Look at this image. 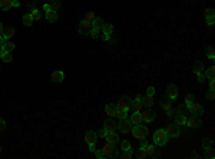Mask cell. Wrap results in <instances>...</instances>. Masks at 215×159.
<instances>
[{
	"label": "cell",
	"instance_id": "58",
	"mask_svg": "<svg viewBox=\"0 0 215 159\" xmlns=\"http://www.w3.org/2000/svg\"><path fill=\"white\" fill-rule=\"evenodd\" d=\"M43 10H45V12L50 10V7H49V3H45V6H43Z\"/></svg>",
	"mask_w": 215,
	"mask_h": 159
},
{
	"label": "cell",
	"instance_id": "28",
	"mask_svg": "<svg viewBox=\"0 0 215 159\" xmlns=\"http://www.w3.org/2000/svg\"><path fill=\"white\" fill-rule=\"evenodd\" d=\"M205 78L210 80H214L215 78V66H211V67H208L205 72Z\"/></svg>",
	"mask_w": 215,
	"mask_h": 159
},
{
	"label": "cell",
	"instance_id": "9",
	"mask_svg": "<svg viewBox=\"0 0 215 159\" xmlns=\"http://www.w3.org/2000/svg\"><path fill=\"white\" fill-rule=\"evenodd\" d=\"M189 108H191L192 115H195V116H202V115L205 113V109H204V106H202L201 103H196V100L194 103H191V105H189Z\"/></svg>",
	"mask_w": 215,
	"mask_h": 159
},
{
	"label": "cell",
	"instance_id": "40",
	"mask_svg": "<svg viewBox=\"0 0 215 159\" xmlns=\"http://www.w3.org/2000/svg\"><path fill=\"white\" fill-rule=\"evenodd\" d=\"M32 16H33V19H35V20H40V19H42V13H40L38 9L32 10Z\"/></svg>",
	"mask_w": 215,
	"mask_h": 159
},
{
	"label": "cell",
	"instance_id": "20",
	"mask_svg": "<svg viewBox=\"0 0 215 159\" xmlns=\"http://www.w3.org/2000/svg\"><path fill=\"white\" fill-rule=\"evenodd\" d=\"M129 121L133 123V125H138V123H140L142 122V115H140V110H133V113H132V116Z\"/></svg>",
	"mask_w": 215,
	"mask_h": 159
},
{
	"label": "cell",
	"instance_id": "50",
	"mask_svg": "<svg viewBox=\"0 0 215 159\" xmlns=\"http://www.w3.org/2000/svg\"><path fill=\"white\" fill-rule=\"evenodd\" d=\"M210 16H214V9H206L205 10V17H210Z\"/></svg>",
	"mask_w": 215,
	"mask_h": 159
},
{
	"label": "cell",
	"instance_id": "37",
	"mask_svg": "<svg viewBox=\"0 0 215 159\" xmlns=\"http://www.w3.org/2000/svg\"><path fill=\"white\" fill-rule=\"evenodd\" d=\"M122 149H123V152H125V150H131L132 152L131 142H129V140H122Z\"/></svg>",
	"mask_w": 215,
	"mask_h": 159
},
{
	"label": "cell",
	"instance_id": "34",
	"mask_svg": "<svg viewBox=\"0 0 215 159\" xmlns=\"http://www.w3.org/2000/svg\"><path fill=\"white\" fill-rule=\"evenodd\" d=\"M212 145H214L212 138H204V140H202V148H211Z\"/></svg>",
	"mask_w": 215,
	"mask_h": 159
},
{
	"label": "cell",
	"instance_id": "30",
	"mask_svg": "<svg viewBox=\"0 0 215 159\" xmlns=\"http://www.w3.org/2000/svg\"><path fill=\"white\" fill-rule=\"evenodd\" d=\"M135 156L139 159H145V158H148V154H146V150L144 149V148H139V149L135 152Z\"/></svg>",
	"mask_w": 215,
	"mask_h": 159
},
{
	"label": "cell",
	"instance_id": "4",
	"mask_svg": "<svg viewBox=\"0 0 215 159\" xmlns=\"http://www.w3.org/2000/svg\"><path fill=\"white\" fill-rule=\"evenodd\" d=\"M103 154H105V158H109V159H115L119 156V154H118V149L115 148V145H112V143H106V145L102 148Z\"/></svg>",
	"mask_w": 215,
	"mask_h": 159
},
{
	"label": "cell",
	"instance_id": "13",
	"mask_svg": "<svg viewBox=\"0 0 215 159\" xmlns=\"http://www.w3.org/2000/svg\"><path fill=\"white\" fill-rule=\"evenodd\" d=\"M103 129L106 131V133H112V132H115L118 129V125L112 121V117H111V119H106V121L103 122Z\"/></svg>",
	"mask_w": 215,
	"mask_h": 159
},
{
	"label": "cell",
	"instance_id": "26",
	"mask_svg": "<svg viewBox=\"0 0 215 159\" xmlns=\"http://www.w3.org/2000/svg\"><path fill=\"white\" fill-rule=\"evenodd\" d=\"M0 7L3 10H10L13 7V2L12 0H0Z\"/></svg>",
	"mask_w": 215,
	"mask_h": 159
},
{
	"label": "cell",
	"instance_id": "47",
	"mask_svg": "<svg viewBox=\"0 0 215 159\" xmlns=\"http://www.w3.org/2000/svg\"><path fill=\"white\" fill-rule=\"evenodd\" d=\"M146 95H148V96H154V95H155V88H154V86H149V88L146 89Z\"/></svg>",
	"mask_w": 215,
	"mask_h": 159
},
{
	"label": "cell",
	"instance_id": "29",
	"mask_svg": "<svg viewBox=\"0 0 215 159\" xmlns=\"http://www.w3.org/2000/svg\"><path fill=\"white\" fill-rule=\"evenodd\" d=\"M3 36H5L6 40H9V39H12L14 36V29L13 27H6L5 32H3Z\"/></svg>",
	"mask_w": 215,
	"mask_h": 159
},
{
	"label": "cell",
	"instance_id": "42",
	"mask_svg": "<svg viewBox=\"0 0 215 159\" xmlns=\"http://www.w3.org/2000/svg\"><path fill=\"white\" fill-rule=\"evenodd\" d=\"M2 60L6 62V63L12 62V53H5V55H3V57H2Z\"/></svg>",
	"mask_w": 215,
	"mask_h": 159
},
{
	"label": "cell",
	"instance_id": "46",
	"mask_svg": "<svg viewBox=\"0 0 215 159\" xmlns=\"http://www.w3.org/2000/svg\"><path fill=\"white\" fill-rule=\"evenodd\" d=\"M132 156H133V155H132L131 150H125V152H123V155H122V158H123V159H131Z\"/></svg>",
	"mask_w": 215,
	"mask_h": 159
},
{
	"label": "cell",
	"instance_id": "25",
	"mask_svg": "<svg viewBox=\"0 0 215 159\" xmlns=\"http://www.w3.org/2000/svg\"><path fill=\"white\" fill-rule=\"evenodd\" d=\"M2 49H3V52H5V53H12V52H13V49H14V45L12 42H9V40H5V43H3Z\"/></svg>",
	"mask_w": 215,
	"mask_h": 159
},
{
	"label": "cell",
	"instance_id": "63",
	"mask_svg": "<svg viewBox=\"0 0 215 159\" xmlns=\"http://www.w3.org/2000/svg\"><path fill=\"white\" fill-rule=\"evenodd\" d=\"M50 2H53V0H49V3H50Z\"/></svg>",
	"mask_w": 215,
	"mask_h": 159
},
{
	"label": "cell",
	"instance_id": "43",
	"mask_svg": "<svg viewBox=\"0 0 215 159\" xmlns=\"http://www.w3.org/2000/svg\"><path fill=\"white\" fill-rule=\"evenodd\" d=\"M116 116L119 117V119H126V110H118Z\"/></svg>",
	"mask_w": 215,
	"mask_h": 159
},
{
	"label": "cell",
	"instance_id": "41",
	"mask_svg": "<svg viewBox=\"0 0 215 159\" xmlns=\"http://www.w3.org/2000/svg\"><path fill=\"white\" fill-rule=\"evenodd\" d=\"M162 108L165 110H169V109L172 108V100H166V102H162Z\"/></svg>",
	"mask_w": 215,
	"mask_h": 159
},
{
	"label": "cell",
	"instance_id": "49",
	"mask_svg": "<svg viewBox=\"0 0 215 159\" xmlns=\"http://www.w3.org/2000/svg\"><path fill=\"white\" fill-rule=\"evenodd\" d=\"M196 79H198V82H199V83H202V82H205V75H204V73H198V75H196Z\"/></svg>",
	"mask_w": 215,
	"mask_h": 159
},
{
	"label": "cell",
	"instance_id": "23",
	"mask_svg": "<svg viewBox=\"0 0 215 159\" xmlns=\"http://www.w3.org/2000/svg\"><path fill=\"white\" fill-rule=\"evenodd\" d=\"M204 70H205L204 63H202L201 60L195 62V65H194V73H195V75H198V73H204Z\"/></svg>",
	"mask_w": 215,
	"mask_h": 159
},
{
	"label": "cell",
	"instance_id": "57",
	"mask_svg": "<svg viewBox=\"0 0 215 159\" xmlns=\"http://www.w3.org/2000/svg\"><path fill=\"white\" fill-rule=\"evenodd\" d=\"M5 40H6V39H5V36H3V34H0V47L3 46V43H5Z\"/></svg>",
	"mask_w": 215,
	"mask_h": 159
},
{
	"label": "cell",
	"instance_id": "2",
	"mask_svg": "<svg viewBox=\"0 0 215 159\" xmlns=\"http://www.w3.org/2000/svg\"><path fill=\"white\" fill-rule=\"evenodd\" d=\"M85 140H86V143L89 145V150H90V152H95V149H96V142H98V133L93 131H88L86 135H85Z\"/></svg>",
	"mask_w": 215,
	"mask_h": 159
},
{
	"label": "cell",
	"instance_id": "56",
	"mask_svg": "<svg viewBox=\"0 0 215 159\" xmlns=\"http://www.w3.org/2000/svg\"><path fill=\"white\" fill-rule=\"evenodd\" d=\"M210 89L215 90V82H214V80H210Z\"/></svg>",
	"mask_w": 215,
	"mask_h": 159
},
{
	"label": "cell",
	"instance_id": "17",
	"mask_svg": "<svg viewBox=\"0 0 215 159\" xmlns=\"http://www.w3.org/2000/svg\"><path fill=\"white\" fill-rule=\"evenodd\" d=\"M144 108V105H142V96H136L135 100H132L131 102V109H133V110H140V109Z\"/></svg>",
	"mask_w": 215,
	"mask_h": 159
},
{
	"label": "cell",
	"instance_id": "38",
	"mask_svg": "<svg viewBox=\"0 0 215 159\" xmlns=\"http://www.w3.org/2000/svg\"><path fill=\"white\" fill-rule=\"evenodd\" d=\"M195 102V96L192 93H188V95H185V103L187 105H191V103H194Z\"/></svg>",
	"mask_w": 215,
	"mask_h": 159
},
{
	"label": "cell",
	"instance_id": "19",
	"mask_svg": "<svg viewBox=\"0 0 215 159\" xmlns=\"http://www.w3.org/2000/svg\"><path fill=\"white\" fill-rule=\"evenodd\" d=\"M63 79H65V73H63V72H60V70H55V72L52 73V80H53V82L60 83Z\"/></svg>",
	"mask_w": 215,
	"mask_h": 159
},
{
	"label": "cell",
	"instance_id": "21",
	"mask_svg": "<svg viewBox=\"0 0 215 159\" xmlns=\"http://www.w3.org/2000/svg\"><path fill=\"white\" fill-rule=\"evenodd\" d=\"M142 105H144L146 109H151L152 105H154V96H148V95L144 96V98H142Z\"/></svg>",
	"mask_w": 215,
	"mask_h": 159
},
{
	"label": "cell",
	"instance_id": "54",
	"mask_svg": "<svg viewBox=\"0 0 215 159\" xmlns=\"http://www.w3.org/2000/svg\"><path fill=\"white\" fill-rule=\"evenodd\" d=\"M90 36L93 39H96V38H99V33H98V30L96 29H92V32H90Z\"/></svg>",
	"mask_w": 215,
	"mask_h": 159
},
{
	"label": "cell",
	"instance_id": "48",
	"mask_svg": "<svg viewBox=\"0 0 215 159\" xmlns=\"http://www.w3.org/2000/svg\"><path fill=\"white\" fill-rule=\"evenodd\" d=\"M95 154H96V156H98L99 159L105 158V154H103V150H102V149H95Z\"/></svg>",
	"mask_w": 215,
	"mask_h": 159
},
{
	"label": "cell",
	"instance_id": "32",
	"mask_svg": "<svg viewBox=\"0 0 215 159\" xmlns=\"http://www.w3.org/2000/svg\"><path fill=\"white\" fill-rule=\"evenodd\" d=\"M204 156L206 159H214V150H212V146L211 148H204Z\"/></svg>",
	"mask_w": 215,
	"mask_h": 159
},
{
	"label": "cell",
	"instance_id": "12",
	"mask_svg": "<svg viewBox=\"0 0 215 159\" xmlns=\"http://www.w3.org/2000/svg\"><path fill=\"white\" fill-rule=\"evenodd\" d=\"M201 116H195V115H191L189 117H187V125L189 128H199L201 126Z\"/></svg>",
	"mask_w": 215,
	"mask_h": 159
},
{
	"label": "cell",
	"instance_id": "33",
	"mask_svg": "<svg viewBox=\"0 0 215 159\" xmlns=\"http://www.w3.org/2000/svg\"><path fill=\"white\" fill-rule=\"evenodd\" d=\"M102 30H103V34H112L113 33V26L112 24H103V27H102Z\"/></svg>",
	"mask_w": 215,
	"mask_h": 159
},
{
	"label": "cell",
	"instance_id": "16",
	"mask_svg": "<svg viewBox=\"0 0 215 159\" xmlns=\"http://www.w3.org/2000/svg\"><path fill=\"white\" fill-rule=\"evenodd\" d=\"M105 112H106V115L109 117H115L116 116V112H118L116 105H112V103L106 105V106H105Z\"/></svg>",
	"mask_w": 215,
	"mask_h": 159
},
{
	"label": "cell",
	"instance_id": "45",
	"mask_svg": "<svg viewBox=\"0 0 215 159\" xmlns=\"http://www.w3.org/2000/svg\"><path fill=\"white\" fill-rule=\"evenodd\" d=\"M214 20H215L214 16H210V17H205V23L208 24V26H212V24H214Z\"/></svg>",
	"mask_w": 215,
	"mask_h": 159
},
{
	"label": "cell",
	"instance_id": "52",
	"mask_svg": "<svg viewBox=\"0 0 215 159\" xmlns=\"http://www.w3.org/2000/svg\"><path fill=\"white\" fill-rule=\"evenodd\" d=\"M140 140V148H144V149H145L146 146H148V140L145 139V138H144V139H139Z\"/></svg>",
	"mask_w": 215,
	"mask_h": 159
},
{
	"label": "cell",
	"instance_id": "44",
	"mask_svg": "<svg viewBox=\"0 0 215 159\" xmlns=\"http://www.w3.org/2000/svg\"><path fill=\"white\" fill-rule=\"evenodd\" d=\"M205 96H206V99H208V100H214V98H215V90H211V89H210V92H208V93H205Z\"/></svg>",
	"mask_w": 215,
	"mask_h": 159
},
{
	"label": "cell",
	"instance_id": "64",
	"mask_svg": "<svg viewBox=\"0 0 215 159\" xmlns=\"http://www.w3.org/2000/svg\"><path fill=\"white\" fill-rule=\"evenodd\" d=\"M0 150H2V148H0Z\"/></svg>",
	"mask_w": 215,
	"mask_h": 159
},
{
	"label": "cell",
	"instance_id": "61",
	"mask_svg": "<svg viewBox=\"0 0 215 159\" xmlns=\"http://www.w3.org/2000/svg\"><path fill=\"white\" fill-rule=\"evenodd\" d=\"M3 55H5V52H3V49H2V47H0V59H2V57H3Z\"/></svg>",
	"mask_w": 215,
	"mask_h": 159
},
{
	"label": "cell",
	"instance_id": "36",
	"mask_svg": "<svg viewBox=\"0 0 215 159\" xmlns=\"http://www.w3.org/2000/svg\"><path fill=\"white\" fill-rule=\"evenodd\" d=\"M206 56H208V59H211V60L215 59V52H214V47L212 46L206 47Z\"/></svg>",
	"mask_w": 215,
	"mask_h": 159
},
{
	"label": "cell",
	"instance_id": "62",
	"mask_svg": "<svg viewBox=\"0 0 215 159\" xmlns=\"http://www.w3.org/2000/svg\"><path fill=\"white\" fill-rule=\"evenodd\" d=\"M12 2H17V0H12Z\"/></svg>",
	"mask_w": 215,
	"mask_h": 159
},
{
	"label": "cell",
	"instance_id": "14",
	"mask_svg": "<svg viewBox=\"0 0 215 159\" xmlns=\"http://www.w3.org/2000/svg\"><path fill=\"white\" fill-rule=\"evenodd\" d=\"M140 115H142V121L148 122V123L154 122V121H155V117H156V112L151 110V109H146L145 112H142Z\"/></svg>",
	"mask_w": 215,
	"mask_h": 159
},
{
	"label": "cell",
	"instance_id": "5",
	"mask_svg": "<svg viewBox=\"0 0 215 159\" xmlns=\"http://www.w3.org/2000/svg\"><path fill=\"white\" fill-rule=\"evenodd\" d=\"M146 154H148V158H152V159H158L161 156V146L158 145H148L145 148Z\"/></svg>",
	"mask_w": 215,
	"mask_h": 159
},
{
	"label": "cell",
	"instance_id": "8",
	"mask_svg": "<svg viewBox=\"0 0 215 159\" xmlns=\"http://www.w3.org/2000/svg\"><path fill=\"white\" fill-rule=\"evenodd\" d=\"M132 126H133V123H132L131 121H128V119H121V122L118 123V129H119V132H122V133L131 132Z\"/></svg>",
	"mask_w": 215,
	"mask_h": 159
},
{
	"label": "cell",
	"instance_id": "55",
	"mask_svg": "<svg viewBox=\"0 0 215 159\" xmlns=\"http://www.w3.org/2000/svg\"><path fill=\"white\" fill-rule=\"evenodd\" d=\"M5 129H6V122H5V119L0 117V131H5Z\"/></svg>",
	"mask_w": 215,
	"mask_h": 159
},
{
	"label": "cell",
	"instance_id": "31",
	"mask_svg": "<svg viewBox=\"0 0 215 159\" xmlns=\"http://www.w3.org/2000/svg\"><path fill=\"white\" fill-rule=\"evenodd\" d=\"M92 24H93V29H96V30H99V29H102L103 27V20L100 19V17H96V19L92 22Z\"/></svg>",
	"mask_w": 215,
	"mask_h": 159
},
{
	"label": "cell",
	"instance_id": "22",
	"mask_svg": "<svg viewBox=\"0 0 215 159\" xmlns=\"http://www.w3.org/2000/svg\"><path fill=\"white\" fill-rule=\"evenodd\" d=\"M173 119H175V123H177L178 126H184V125H187V116H184V115H181V113L175 115Z\"/></svg>",
	"mask_w": 215,
	"mask_h": 159
},
{
	"label": "cell",
	"instance_id": "60",
	"mask_svg": "<svg viewBox=\"0 0 215 159\" xmlns=\"http://www.w3.org/2000/svg\"><path fill=\"white\" fill-rule=\"evenodd\" d=\"M3 32H5V27H3V24L0 23V34H3Z\"/></svg>",
	"mask_w": 215,
	"mask_h": 159
},
{
	"label": "cell",
	"instance_id": "7",
	"mask_svg": "<svg viewBox=\"0 0 215 159\" xmlns=\"http://www.w3.org/2000/svg\"><path fill=\"white\" fill-rule=\"evenodd\" d=\"M131 98L129 96H122L119 100H118L116 103V108L118 110H126L128 112V109H131Z\"/></svg>",
	"mask_w": 215,
	"mask_h": 159
},
{
	"label": "cell",
	"instance_id": "18",
	"mask_svg": "<svg viewBox=\"0 0 215 159\" xmlns=\"http://www.w3.org/2000/svg\"><path fill=\"white\" fill-rule=\"evenodd\" d=\"M105 139H106L108 143H112V145H116L118 142H119V136L115 133V132H112V133H106V136H105Z\"/></svg>",
	"mask_w": 215,
	"mask_h": 159
},
{
	"label": "cell",
	"instance_id": "10",
	"mask_svg": "<svg viewBox=\"0 0 215 159\" xmlns=\"http://www.w3.org/2000/svg\"><path fill=\"white\" fill-rule=\"evenodd\" d=\"M166 96H168L169 100H173V99H177L178 98V95H179V92H178V88H177V85H168V88H166Z\"/></svg>",
	"mask_w": 215,
	"mask_h": 159
},
{
	"label": "cell",
	"instance_id": "53",
	"mask_svg": "<svg viewBox=\"0 0 215 159\" xmlns=\"http://www.w3.org/2000/svg\"><path fill=\"white\" fill-rule=\"evenodd\" d=\"M105 136H106V131L102 128V129L98 132V138H105Z\"/></svg>",
	"mask_w": 215,
	"mask_h": 159
},
{
	"label": "cell",
	"instance_id": "15",
	"mask_svg": "<svg viewBox=\"0 0 215 159\" xmlns=\"http://www.w3.org/2000/svg\"><path fill=\"white\" fill-rule=\"evenodd\" d=\"M178 113H181V115H184V116H187V117L192 115L191 108H189V105H187V103H182V105L178 106Z\"/></svg>",
	"mask_w": 215,
	"mask_h": 159
},
{
	"label": "cell",
	"instance_id": "11",
	"mask_svg": "<svg viewBox=\"0 0 215 159\" xmlns=\"http://www.w3.org/2000/svg\"><path fill=\"white\" fill-rule=\"evenodd\" d=\"M166 133H168L169 138H178V136L181 135V129L178 126L177 123H173V125H168V128L165 129Z\"/></svg>",
	"mask_w": 215,
	"mask_h": 159
},
{
	"label": "cell",
	"instance_id": "6",
	"mask_svg": "<svg viewBox=\"0 0 215 159\" xmlns=\"http://www.w3.org/2000/svg\"><path fill=\"white\" fill-rule=\"evenodd\" d=\"M92 29H93V24H92V22H89V20H82L79 23V33L80 34H85V36H88V34H90V32H92Z\"/></svg>",
	"mask_w": 215,
	"mask_h": 159
},
{
	"label": "cell",
	"instance_id": "1",
	"mask_svg": "<svg viewBox=\"0 0 215 159\" xmlns=\"http://www.w3.org/2000/svg\"><path fill=\"white\" fill-rule=\"evenodd\" d=\"M168 139H169V136L165 129H156V131H155V133H154V143L155 145L164 146V145H166Z\"/></svg>",
	"mask_w": 215,
	"mask_h": 159
},
{
	"label": "cell",
	"instance_id": "35",
	"mask_svg": "<svg viewBox=\"0 0 215 159\" xmlns=\"http://www.w3.org/2000/svg\"><path fill=\"white\" fill-rule=\"evenodd\" d=\"M49 7H50V10H53V12H57L59 7H60V3H59L57 0H53V2L49 3Z\"/></svg>",
	"mask_w": 215,
	"mask_h": 159
},
{
	"label": "cell",
	"instance_id": "3",
	"mask_svg": "<svg viewBox=\"0 0 215 159\" xmlns=\"http://www.w3.org/2000/svg\"><path fill=\"white\" fill-rule=\"evenodd\" d=\"M132 133H133V136H135L136 139H144V138H146L148 136V133H149V129L146 126H144V125H140V123H138V125H135V126H132Z\"/></svg>",
	"mask_w": 215,
	"mask_h": 159
},
{
	"label": "cell",
	"instance_id": "59",
	"mask_svg": "<svg viewBox=\"0 0 215 159\" xmlns=\"http://www.w3.org/2000/svg\"><path fill=\"white\" fill-rule=\"evenodd\" d=\"M19 6H20L19 0H17V2H13V7H19Z\"/></svg>",
	"mask_w": 215,
	"mask_h": 159
},
{
	"label": "cell",
	"instance_id": "51",
	"mask_svg": "<svg viewBox=\"0 0 215 159\" xmlns=\"http://www.w3.org/2000/svg\"><path fill=\"white\" fill-rule=\"evenodd\" d=\"M166 115H168L169 117H173V116H175V109L171 108L169 110H166Z\"/></svg>",
	"mask_w": 215,
	"mask_h": 159
},
{
	"label": "cell",
	"instance_id": "24",
	"mask_svg": "<svg viewBox=\"0 0 215 159\" xmlns=\"http://www.w3.org/2000/svg\"><path fill=\"white\" fill-rule=\"evenodd\" d=\"M46 19L49 20L50 23H55V22H57V12L47 10V12H46Z\"/></svg>",
	"mask_w": 215,
	"mask_h": 159
},
{
	"label": "cell",
	"instance_id": "27",
	"mask_svg": "<svg viewBox=\"0 0 215 159\" xmlns=\"http://www.w3.org/2000/svg\"><path fill=\"white\" fill-rule=\"evenodd\" d=\"M33 16H32V13H26V14H23V24L24 26H32V23H33Z\"/></svg>",
	"mask_w": 215,
	"mask_h": 159
},
{
	"label": "cell",
	"instance_id": "39",
	"mask_svg": "<svg viewBox=\"0 0 215 159\" xmlns=\"http://www.w3.org/2000/svg\"><path fill=\"white\" fill-rule=\"evenodd\" d=\"M85 19L89 20V22H93V20L96 19V14H95V12H88L86 16H85Z\"/></svg>",
	"mask_w": 215,
	"mask_h": 159
}]
</instances>
